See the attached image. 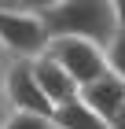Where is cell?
Here are the masks:
<instances>
[{"label": "cell", "instance_id": "cell-11", "mask_svg": "<svg viewBox=\"0 0 125 129\" xmlns=\"http://www.w3.org/2000/svg\"><path fill=\"white\" fill-rule=\"evenodd\" d=\"M107 125H110V129H125V107H118L114 114L107 118Z\"/></svg>", "mask_w": 125, "mask_h": 129}, {"label": "cell", "instance_id": "cell-7", "mask_svg": "<svg viewBox=\"0 0 125 129\" xmlns=\"http://www.w3.org/2000/svg\"><path fill=\"white\" fill-rule=\"evenodd\" d=\"M48 118H52L55 129H110L107 118H99L81 96H70V100H63V103H55Z\"/></svg>", "mask_w": 125, "mask_h": 129}, {"label": "cell", "instance_id": "cell-8", "mask_svg": "<svg viewBox=\"0 0 125 129\" xmlns=\"http://www.w3.org/2000/svg\"><path fill=\"white\" fill-rule=\"evenodd\" d=\"M0 129H55L52 118L44 114H29V111H8L0 118Z\"/></svg>", "mask_w": 125, "mask_h": 129}, {"label": "cell", "instance_id": "cell-1", "mask_svg": "<svg viewBox=\"0 0 125 129\" xmlns=\"http://www.w3.org/2000/svg\"><path fill=\"white\" fill-rule=\"evenodd\" d=\"M40 19L48 33H74L96 44H107L118 30L110 0H55L48 11H40Z\"/></svg>", "mask_w": 125, "mask_h": 129}, {"label": "cell", "instance_id": "cell-5", "mask_svg": "<svg viewBox=\"0 0 125 129\" xmlns=\"http://www.w3.org/2000/svg\"><path fill=\"white\" fill-rule=\"evenodd\" d=\"M77 96L85 100V103L96 111L99 118H110L118 107H125V78H121V74H114V70L107 67L103 74H96L92 81L77 85Z\"/></svg>", "mask_w": 125, "mask_h": 129}, {"label": "cell", "instance_id": "cell-12", "mask_svg": "<svg viewBox=\"0 0 125 129\" xmlns=\"http://www.w3.org/2000/svg\"><path fill=\"white\" fill-rule=\"evenodd\" d=\"M110 8H114V22L125 26V0H110Z\"/></svg>", "mask_w": 125, "mask_h": 129}, {"label": "cell", "instance_id": "cell-4", "mask_svg": "<svg viewBox=\"0 0 125 129\" xmlns=\"http://www.w3.org/2000/svg\"><path fill=\"white\" fill-rule=\"evenodd\" d=\"M4 100L11 111H29V114H52L48 96L37 89V81L29 74V59H11L4 70Z\"/></svg>", "mask_w": 125, "mask_h": 129}, {"label": "cell", "instance_id": "cell-2", "mask_svg": "<svg viewBox=\"0 0 125 129\" xmlns=\"http://www.w3.org/2000/svg\"><path fill=\"white\" fill-rule=\"evenodd\" d=\"M48 26L29 8H0V48L15 59H33L48 48Z\"/></svg>", "mask_w": 125, "mask_h": 129}, {"label": "cell", "instance_id": "cell-13", "mask_svg": "<svg viewBox=\"0 0 125 129\" xmlns=\"http://www.w3.org/2000/svg\"><path fill=\"white\" fill-rule=\"evenodd\" d=\"M52 4H55V0H26V8H29V11H37V15H40V11H48Z\"/></svg>", "mask_w": 125, "mask_h": 129}, {"label": "cell", "instance_id": "cell-14", "mask_svg": "<svg viewBox=\"0 0 125 129\" xmlns=\"http://www.w3.org/2000/svg\"><path fill=\"white\" fill-rule=\"evenodd\" d=\"M0 8H26V0H0Z\"/></svg>", "mask_w": 125, "mask_h": 129}, {"label": "cell", "instance_id": "cell-10", "mask_svg": "<svg viewBox=\"0 0 125 129\" xmlns=\"http://www.w3.org/2000/svg\"><path fill=\"white\" fill-rule=\"evenodd\" d=\"M11 59H15V55H8V52H4V48H0V118H4V114H8V100H4V70H8V63Z\"/></svg>", "mask_w": 125, "mask_h": 129}, {"label": "cell", "instance_id": "cell-9", "mask_svg": "<svg viewBox=\"0 0 125 129\" xmlns=\"http://www.w3.org/2000/svg\"><path fill=\"white\" fill-rule=\"evenodd\" d=\"M103 55H107V67L114 70V74H121V78H125V26H118L114 37L103 44Z\"/></svg>", "mask_w": 125, "mask_h": 129}, {"label": "cell", "instance_id": "cell-6", "mask_svg": "<svg viewBox=\"0 0 125 129\" xmlns=\"http://www.w3.org/2000/svg\"><path fill=\"white\" fill-rule=\"evenodd\" d=\"M29 74H33V81H37V89L48 96L52 107H55V103H63V100H70V96H77V81L70 78V74L59 67L55 59H52L48 52H40V55H33V59H29Z\"/></svg>", "mask_w": 125, "mask_h": 129}, {"label": "cell", "instance_id": "cell-3", "mask_svg": "<svg viewBox=\"0 0 125 129\" xmlns=\"http://www.w3.org/2000/svg\"><path fill=\"white\" fill-rule=\"evenodd\" d=\"M59 67L66 70L77 85L92 81L96 74L107 70V55H103V44L88 37H74V33H52L48 37V48H44Z\"/></svg>", "mask_w": 125, "mask_h": 129}]
</instances>
